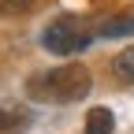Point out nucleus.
<instances>
[{"label": "nucleus", "instance_id": "f257e3e1", "mask_svg": "<svg viewBox=\"0 0 134 134\" xmlns=\"http://www.w3.org/2000/svg\"><path fill=\"white\" fill-rule=\"evenodd\" d=\"M90 90H93V78L82 63H67V67H56V71L34 75L26 82V93L37 104H71V100L86 97Z\"/></svg>", "mask_w": 134, "mask_h": 134}, {"label": "nucleus", "instance_id": "f03ea898", "mask_svg": "<svg viewBox=\"0 0 134 134\" xmlns=\"http://www.w3.org/2000/svg\"><path fill=\"white\" fill-rule=\"evenodd\" d=\"M93 37H100V30L93 19H82V15H60L56 23H48L41 34V45L56 56H75L82 52Z\"/></svg>", "mask_w": 134, "mask_h": 134}, {"label": "nucleus", "instance_id": "7ed1b4c3", "mask_svg": "<svg viewBox=\"0 0 134 134\" xmlns=\"http://www.w3.org/2000/svg\"><path fill=\"white\" fill-rule=\"evenodd\" d=\"M34 123L30 108H15V104H0V134H26Z\"/></svg>", "mask_w": 134, "mask_h": 134}, {"label": "nucleus", "instance_id": "20e7f679", "mask_svg": "<svg viewBox=\"0 0 134 134\" xmlns=\"http://www.w3.org/2000/svg\"><path fill=\"white\" fill-rule=\"evenodd\" d=\"M115 130V115H112V108H90L86 112V134H112Z\"/></svg>", "mask_w": 134, "mask_h": 134}, {"label": "nucleus", "instance_id": "39448f33", "mask_svg": "<svg viewBox=\"0 0 134 134\" xmlns=\"http://www.w3.org/2000/svg\"><path fill=\"white\" fill-rule=\"evenodd\" d=\"M97 30H100V37H123V34H134V11L115 15V19H104V23H97Z\"/></svg>", "mask_w": 134, "mask_h": 134}, {"label": "nucleus", "instance_id": "423d86ee", "mask_svg": "<svg viewBox=\"0 0 134 134\" xmlns=\"http://www.w3.org/2000/svg\"><path fill=\"white\" fill-rule=\"evenodd\" d=\"M112 71H115L119 82H130L134 86V48H123V52L112 60Z\"/></svg>", "mask_w": 134, "mask_h": 134}, {"label": "nucleus", "instance_id": "0eeeda50", "mask_svg": "<svg viewBox=\"0 0 134 134\" xmlns=\"http://www.w3.org/2000/svg\"><path fill=\"white\" fill-rule=\"evenodd\" d=\"M30 8H34V0H0V15H19Z\"/></svg>", "mask_w": 134, "mask_h": 134}]
</instances>
